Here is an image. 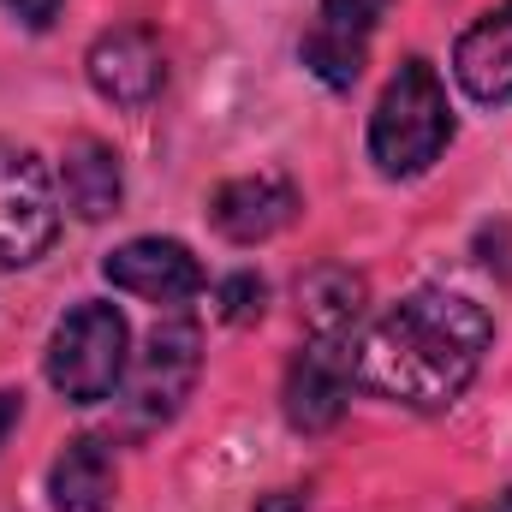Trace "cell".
Returning <instances> with one entry per match:
<instances>
[{
	"label": "cell",
	"instance_id": "1",
	"mask_svg": "<svg viewBox=\"0 0 512 512\" xmlns=\"http://www.w3.org/2000/svg\"><path fill=\"white\" fill-rule=\"evenodd\" d=\"M489 346L495 322L483 304L447 286H417L352 346V358L370 393L399 399L411 411H441L477 382Z\"/></svg>",
	"mask_w": 512,
	"mask_h": 512
},
{
	"label": "cell",
	"instance_id": "2",
	"mask_svg": "<svg viewBox=\"0 0 512 512\" xmlns=\"http://www.w3.org/2000/svg\"><path fill=\"white\" fill-rule=\"evenodd\" d=\"M453 143V108L441 90V72L411 54L399 60V72L387 78L382 102L370 114V161L382 179H417L441 161V149Z\"/></svg>",
	"mask_w": 512,
	"mask_h": 512
},
{
	"label": "cell",
	"instance_id": "3",
	"mask_svg": "<svg viewBox=\"0 0 512 512\" xmlns=\"http://www.w3.org/2000/svg\"><path fill=\"white\" fill-rule=\"evenodd\" d=\"M131 364V328L126 316L102 298H84L60 316L48 340V382L66 405H102L126 382Z\"/></svg>",
	"mask_w": 512,
	"mask_h": 512
},
{
	"label": "cell",
	"instance_id": "4",
	"mask_svg": "<svg viewBox=\"0 0 512 512\" xmlns=\"http://www.w3.org/2000/svg\"><path fill=\"white\" fill-rule=\"evenodd\" d=\"M203 370V328L191 316H173V322H155V334L143 340L137 352V370L126 382V417L137 429H161L179 417V405L191 399Z\"/></svg>",
	"mask_w": 512,
	"mask_h": 512
},
{
	"label": "cell",
	"instance_id": "5",
	"mask_svg": "<svg viewBox=\"0 0 512 512\" xmlns=\"http://www.w3.org/2000/svg\"><path fill=\"white\" fill-rule=\"evenodd\" d=\"M60 239L54 179L36 149L0 137V268H24Z\"/></svg>",
	"mask_w": 512,
	"mask_h": 512
},
{
	"label": "cell",
	"instance_id": "6",
	"mask_svg": "<svg viewBox=\"0 0 512 512\" xmlns=\"http://www.w3.org/2000/svg\"><path fill=\"white\" fill-rule=\"evenodd\" d=\"M358 382V358L352 340L340 334H310V346H298V358L286 364V387H280V411L298 435H328L346 417V399Z\"/></svg>",
	"mask_w": 512,
	"mask_h": 512
},
{
	"label": "cell",
	"instance_id": "7",
	"mask_svg": "<svg viewBox=\"0 0 512 512\" xmlns=\"http://www.w3.org/2000/svg\"><path fill=\"white\" fill-rule=\"evenodd\" d=\"M387 6L393 0H322L304 42H298V60L310 78H322L328 90H352L370 66V42L382 30Z\"/></svg>",
	"mask_w": 512,
	"mask_h": 512
},
{
	"label": "cell",
	"instance_id": "8",
	"mask_svg": "<svg viewBox=\"0 0 512 512\" xmlns=\"http://www.w3.org/2000/svg\"><path fill=\"white\" fill-rule=\"evenodd\" d=\"M84 72L96 84L102 102L114 108H149L167 84V54H161V36L149 24H114L90 42L84 54Z\"/></svg>",
	"mask_w": 512,
	"mask_h": 512
},
{
	"label": "cell",
	"instance_id": "9",
	"mask_svg": "<svg viewBox=\"0 0 512 512\" xmlns=\"http://www.w3.org/2000/svg\"><path fill=\"white\" fill-rule=\"evenodd\" d=\"M292 221H298V185L280 179V173L227 179V185H215V197H209V227H215L227 245H262V239L286 233Z\"/></svg>",
	"mask_w": 512,
	"mask_h": 512
},
{
	"label": "cell",
	"instance_id": "10",
	"mask_svg": "<svg viewBox=\"0 0 512 512\" xmlns=\"http://www.w3.org/2000/svg\"><path fill=\"white\" fill-rule=\"evenodd\" d=\"M102 274L120 292L149 298V304H185V298L203 292V262L179 239H131V245H120L102 262Z\"/></svg>",
	"mask_w": 512,
	"mask_h": 512
},
{
	"label": "cell",
	"instance_id": "11",
	"mask_svg": "<svg viewBox=\"0 0 512 512\" xmlns=\"http://www.w3.org/2000/svg\"><path fill=\"white\" fill-rule=\"evenodd\" d=\"M453 78L471 102L483 108H501L512 102V0H501L495 12H483L459 48H453Z\"/></svg>",
	"mask_w": 512,
	"mask_h": 512
},
{
	"label": "cell",
	"instance_id": "12",
	"mask_svg": "<svg viewBox=\"0 0 512 512\" xmlns=\"http://www.w3.org/2000/svg\"><path fill=\"white\" fill-rule=\"evenodd\" d=\"M48 501H54V512H114V501H120L114 453L96 435L66 441L60 459L48 465Z\"/></svg>",
	"mask_w": 512,
	"mask_h": 512
},
{
	"label": "cell",
	"instance_id": "13",
	"mask_svg": "<svg viewBox=\"0 0 512 512\" xmlns=\"http://www.w3.org/2000/svg\"><path fill=\"white\" fill-rule=\"evenodd\" d=\"M60 185H66V203H72V215H78V221H108V215H120L126 173H120V155H114L102 137H90V131L66 137Z\"/></svg>",
	"mask_w": 512,
	"mask_h": 512
},
{
	"label": "cell",
	"instance_id": "14",
	"mask_svg": "<svg viewBox=\"0 0 512 512\" xmlns=\"http://www.w3.org/2000/svg\"><path fill=\"white\" fill-rule=\"evenodd\" d=\"M364 304H370V286H364V274H352L346 262H316V268L298 280V310H304L310 334H340V340H352Z\"/></svg>",
	"mask_w": 512,
	"mask_h": 512
},
{
	"label": "cell",
	"instance_id": "15",
	"mask_svg": "<svg viewBox=\"0 0 512 512\" xmlns=\"http://www.w3.org/2000/svg\"><path fill=\"white\" fill-rule=\"evenodd\" d=\"M262 304H268V286H262V274H251V268H239V274H227V280L215 286V316H221L227 328L262 322Z\"/></svg>",
	"mask_w": 512,
	"mask_h": 512
},
{
	"label": "cell",
	"instance_id": "16",
	"mask_svg": "<svg viewBox=\"0 0 512 512\" xmlns=\"http://www.w3.org/2000/svg\"><path fill=\"white\" fill-rule=\"evenodd\" d=\"M18 24H30V30H48L54 24V12H60V0H0Z\"/></svg>",
	"mask_w": 512,
	"mask_h": 512
},
{
	"label": "cell",
	"instance_id": "17",
	"mask_svg": "<svg viewBox=\"0 0 512 512\" xmlns=\"http://www.w3.org/2000/svg\"><path fill=\"white\" fill-rule=\"evenodd\" d=\"M18 417H24V393H12V387H0V447H6V435L18 429Z\"/></svg>",
	"mask_w": 512,
	"mask_h": 512
},
{
	"label": "cell",
	"instance_id": "18",
	"mask_svg": "<svg viewBox=\"0 0 512 512\" xmlns=\"http://www.w3.org/2000/svg\"><path fill=\"white\" fill-rule=\"evenodd\" d=\"M465 512H512V489H501V495H489V501H477V507Z\"/></svg>",
	"mask_w": 512,
	"mask_h": 512
},
{
	"label": "cell",
	"instance_id": "19",
	"mask_svg": "<svg viewBox=\"0 0 512 512\" xmlns=\"http://www.w3.org/2000/svg\"><path fill=\"white\" fill-rule=\"evenodd\" d=\"M256 512H304V495H292V501H262Z\"/></svg>",
	"mask_w": 512,
	"mask_h": 512
}]
</instances>
